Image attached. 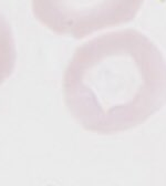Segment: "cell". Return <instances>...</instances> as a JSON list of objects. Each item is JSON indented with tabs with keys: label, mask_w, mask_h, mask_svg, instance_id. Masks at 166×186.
Returning <instances> with one entry per match:
<instances>
[{
	"label": "cell",
	"mask_w": 166,
	"mask_h": 186,
	"mask_svg": "<svg viewBox=\"0 0 166 186\" xmlns=\"http://www.w3.org/2000/svg\"><path fill=\"white\" fill-rule=\"evenodd\" d=\"M144 0H31L42 26L59 36L82 39L135 18Z\"/></svg>",
	"instance_id": "cell-2"
},
{
	"label": "cell",
	"mask_w": 166,
	"mask_h": 186,
	"mask_svg": "<svg viewBox=\"0 0 166 186\" xmlns=\"http://www.w3.org/2000/svg\"><path fill=\"white\" fill-rule=\"evenodd\" d=\"M16 57V47L11 28L0 14V85L14 72Z\"/></svg>",
	"instance_id": "cell-3"
},
{
	"label": "cell",
	"mask_w": 166,
	"mask_h": 186,
	"mask_svg": "<svg viewBox=\"0 0 166 186\" xmlns=\"http://www.w3.org/2000/svg\"><path fill=\"white\" fill-rule=\"evenodd\" d=\"M62 94L85 131L111 135L134 129L164 104V57L135 29L99 36L75 49L63 72Z\"/></svg>",
	"instance_id": "cell-1"
}]
</instances>
